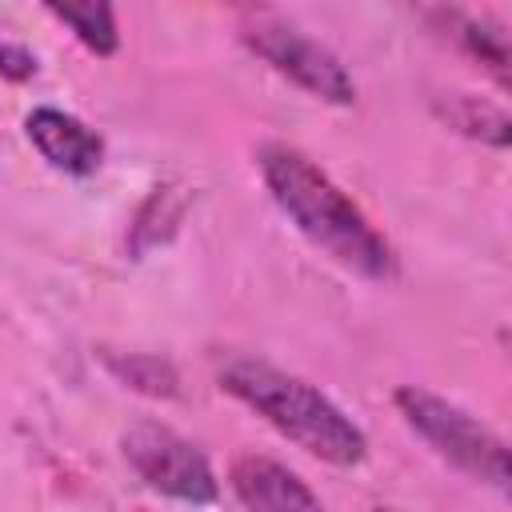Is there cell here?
I'll return each instance as SVG.
<instances>
[{
	"mask_svg": "<svg viewBox=\"0 0 512 512\" xmlns=\"http://www.w3.org/2000/svg\"><path fill=\"white\" fill-rule=\"evenodd\" d=\"M256 168L272 204L292 220V228L316 252H324L332 264H340L360 280L372 284L396 280L400 260L388 236L308 152L268 140L256 148Z\"/></svg>",
	"mask_w": 512,
	"mask_h": 512,
	"instance_id": "cell-1",
	"label": "cell"
},
{
	"mask_svg": "<svg viewBox=\"0 0 512 512\" xmlns=\"http://www.w3.org/2000/svg\"><path fill=\"white\" fill-rule=\"evenodd\" d=\"M220 388L236 396L248 412H256L268 428H276L284 440H292L300 452L324 464L352 468L368 456L364 428L316 384L284 368H272L264 360H228L220 368Z\"/></svg>",
	"mask_w": 512,
	"mask_h": 512,
	"instance_id": "cell-2",
	"label": "cell"
},
{
	"mask_svg": "<svg viewBox=\"0 0 512 512\" xmlns=\"http://www.w3.org/2000/svg\"><path fill=\"white\" fill-rule=\"evenodd\" d=\"M396 412L404 416V424L440 456L448 460L456 472L496 488V492H508V444L484 428L472 412H464L460 404L428 392V388H416V384H404L396 388Z\"/></svg>",
	"mask_w": 512,
	"mask_h": 512,
	"instance_id": "cell-3",
	"label": "cell"
},
{
	"mask_svg": "<svg viewBox=\"0 0 512 512\" xmlns=\"http://www.w3.org/2000/svg\"><path fill=\"white\" fill-rule=\"evenodd\" d=\"M240 40L284 80H292L296 88H304L308 96L348 108L356 104V80L352 72L340 64L336 52H328L320 40H312L308 32H300L288 20L276 16H252L240 24Z\"/></svg>",
	"mask_w": 512,
	"mask_h": 512,
	"instance_id": "cell-4",
	"label": "cell"
},
{
	"mask_svg": "<svg viewBox=\"0 0 512 512\" xmlns=\"http://www.w3.org/2000/svg\"><path fill=\"white\" fill-rule=\"evenodd\" d=\"M120 452L128 460V468L160 496L192 504V508H208L220 500V480L208 464V456L184 440L180 432H172L168 424L156 420H140L120 436Z\"/></svg>",
	"mask_w": 512,
	"mask_h": 512,
	"instance_id": "cell-5",
	"label": "cell"
},
{
	"mask_svg": "<svg viewBox=\"0 0 512 512\" xmlns=\"http://www.w3.org/2000/svg\"><path fill=\"white\" fill-rule=\"evenodd\" d=\"M228 484L244 512H324L320 496L272 456H236L228 468Z\"/></svg>",
	"mask_w": 512,
	"mask_h": 512,
	"instance_id": "cell-6",
	"label": "cell"
},
{
	"mask_svg": "<svg viewBox=\"0 0 512 512\" xmlns=\"http://www.w3.org/2000/svg\"><path fill=\"white\" fill-rule=\"evenodd\" d=\"M24 132L32 148L64 176H92L104 164V136L60 108H32L24 116Z\"/></svg>",
	"mask_w": 512,
	"mask_h": 512,
	"instance_id": "cell-7",
	"label": "cell"
},
{
	"mask_svg": "<svg viewBox=\"0 0 512 512\" xmlns=\"http://www.w3.org/2000/svg\"><path fill=\"white\" fill-rule=\"evenodd\" d=\"M44 12L64 24L92 56H112L120 48V28H116V12L108 4H44Z\"/></svg>",
	"mask_w": 512,
	"mask_h": 512,
	"instance_id": "cell-8",
	"label": "cell"
},
{
	"mask_svg": "<svg viewBox=\"0 0 512 512\" xmlns=\"http://www.w3.org/2000/svg\"><path fill=\"white\" fill-rule=\"evenodd\" d=\"M108 372L124 384V388H136L144 396H176L180 392V376L168 360L152 356V352H108L104 356Z\"/></svg>",
	"mask_w": 512,
	"mask_h": 512,
	"instance_id": "cell-9",
	"label": "cell"
},
{
	"mask_svg": "<svg viewBox=\"0 0 512 512\" xmlns=\"http://www.w3.org/2000/svg\"><path fill=\"white\" fill-rule=\"evenodd\" d=\"M444 120L452 128H460L464 136H476L492 148H508V136H512V124L504 116V108H492L484 100H472V96H452L448 108H444Z\"/></svg>",
	"mask_w": 512,
	"mask_h": 512,
	"instance_id": "cell-10",
	"label": "cell"
},
{
	"mask_svg": "<svg viewBox=\"0 0 512 512\" xmlns=\"http://www.w3.org/2000/svg\"><path fill=\"white\" fill-rule=\"evenodd\" d=\"M456 36H460V44H464L480 64H488V72H492L500 84H508V36H504L500 28H492V24H484V20L460 16V20H456Z\"/></svg>",
	"mask_w": 512,
	"mask_h": 512,
	"instance_id": "cell-11",
	"label": "cell"
},
{
	"mask_svg": "<svg viewBox=\"0 0 512 512\" xmlns=\"http://www.w3.org/2000/svg\"><path fill=\"white\" fill-rule=\"evenodd\" d=\"M0 76L12 80V84L32 80V76H36V56H32L28 48H20V44L0 40Z\"/></svg>",
	"mask_w": 512,
	"mask_h": 512,
	"instance_id": "cell-12",
	"label": "cell"
},
{
	"mask_svg": "<svg viewBox=\"0 0 512 512\" xmlns=\"http://www.w3.org/2000/svg\"><path fill=\"white\" fill-rule=\"evenodd\" d=\"M372 512H396V508H372Z\"/></svg>",
	"mask_w": 512,
	"mask_h": 512,
	"instance_id": "cell-13",
	"label": "cell"
}]
</instances>
